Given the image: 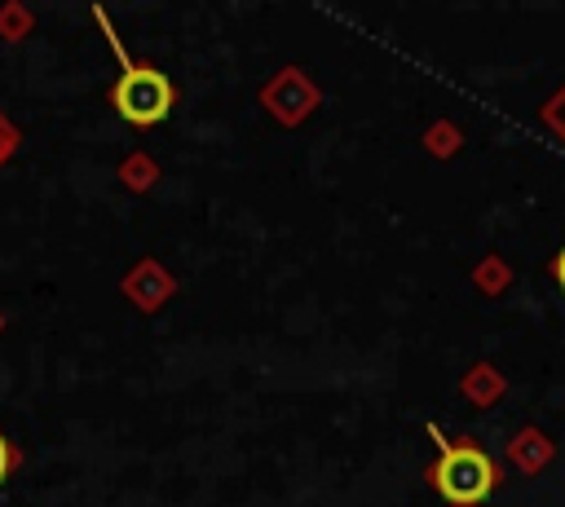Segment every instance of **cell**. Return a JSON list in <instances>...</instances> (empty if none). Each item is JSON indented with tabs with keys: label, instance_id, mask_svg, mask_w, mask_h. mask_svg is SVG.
<instances>
[{
	"label": "cell",
	"instance_id": "obj_1",
	"mask_svg": "<svg viewBox=\"0 0 565 507\" xmlns=\"http://www.w3.org/2000/svg\"><path fill=\"white\" fill-rule=\"evenodd\" d=\"M428 436L437 445L433 459V485L450 507H477L494 494L499 485V467L494 459L477 445V441H446L437 423H428Z\"/></svg>",
	"mask_w": 565,
	"mask_h": 507
},
{
	"label": "cell",
	"instance_id": "obj_2",
	"mask_svg": "<svg viewBox=\"0 0 565 507\" xmlns=\"http://www.w3.org/2000/svg\"><path fill=\"white\" fill-rule=\"evenodd\" d=\"M172 101H177L172 79L159 66H150V62H124V75L110 88V106L119 110V119H128L137 128L163 123Z\"/></svg>",
	"mask_w": 565,
	"mask_h": 507
},
{
	"label": "cell",
	"instance_id": "obj_3",
	"mask_svg": "<svg viewBox=\"0 0 565 507\" xmlns=\"http://www.w3.org/2000/svg\"><path fill=\"white\" fill-rule=\"evenodd\" d=\"M13 467H18V450H13V445H9V436L0 432V485L13 476Z\"/></svg>",
	"mask_w": 565,
	"mask_h": 507
},
{
	"label": "cell",
	"instance_id": "obj_4",
	"mask_svg": "<svg viewBox=\"0 0 565 507\" xmlns=\"http://www.w3.org/2000/svg\"><path fill=\"white\" fill-rule=\"evenodd\" d=\"M13 145H18V132H13V128L4 123V115H0V163L13 154Z\"/></svg>",
	"mask_w": 565,
	"mask_h": 507
},
{
	"label": "cell",
	"instance_id": "obj_5",
	"mask_svg": "<svg viewBox=\"0 0 565 507\" xmlns=\"http://www.w3.org/2000/svg\"><path fill=\"white\" fill-rule=\"evenodd\" d=\"M552 278H556V282H561V291H565V251L552 260Z\"/></svg>",
	"mask_w": 565,
	"mask_h": 507
}]
</instances>
